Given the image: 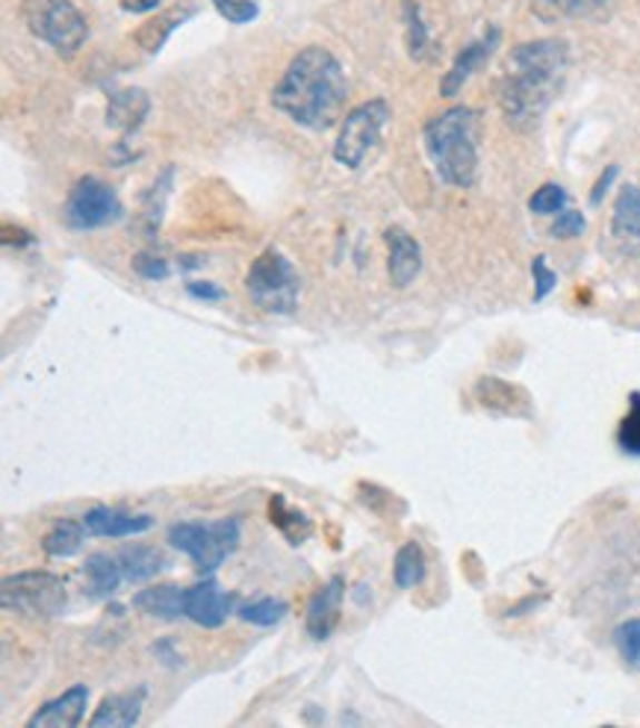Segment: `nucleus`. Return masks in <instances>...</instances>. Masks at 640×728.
Listing matches in <instances>:
<instances>
[{"mask_svg":"<svg viewBox=\"0 0 640 728\" xmlns=\"http://www.w3.org/2000/svg\"><path fill=\"white\" fill-rule=\"evenodd\" d=\"M343 599H346V581L343 575L328 578L325 584L311 596L307 602V634L313 640H328L339 626V613H343Z\"/></svg>","mask_w":640,"mask_h":728,"instance_id":"ddd939ff","label":"nucleus"},{"mask_svg":"<svg viewBox=\"0 0 640 728\" xmlns=\"http://www.w3.org/2000/svg\"><path fill=\"white\" fill-rule=\"evenodd\" d=\"M118 561H121L127 584H145L166 570V558L154 545H127L118 552Z\"/></svg>","mask_w":640,"mask_h":728,"instance_id":"4be33fe9","label":"nucleus"},{"mask_svg":"<svg viewBox=\"0 0 640 728\" xmlns=\"http://www.w3.org/2000/svg\"><path fill=\"white\" fill-rule=\"evenodd\" d=\"M195 16V7H171L166 12H160L151 21H145L136 33V45L142 48L145 53H160L163 45L169 42V36L175 33L177 27L184 24L186 18Z\"/></svg>","mask_w":640,"mask_h":728,"instance_id":"412c9836","label":"nucleus"},{"mask_svg":"<svg viewBox=\"0 0 640 728\" xmlns=\"http://www.w3.org/2000/svg\"><path fill=\"white\" fill-rule=\"evenodd\" d=\"M348 98L346 71L325 48H304L272 89V107L307 130H331L343 118Z\"/></svg>","mask_w":640,"mask_h":728,"instance_id":"f257e3e1","label":"nucleus"},{"mask_svg":"<svg viewBox=\"0 0 640 728\" xmlns=\"http://www.w3.org/2000/svg\"><path fill=\"white\" fill-rule=\"evenodd\" d=\"M134 272L139 277H145V281H166L171 275V266L169 260H163L157 254L142 252L134 257Z\"/></svg>","mask_w":640,"mask_h":728,"instance_id":"f704fd0d","label":"nucleus"},{"mask_svg":"<svg viewBox=\"0 0 640 728\" xmlns=\"http://www.w3.org/2000/svg\"><path fill=\"white\" fill-rule=\"evenodd\" d=\"M121 216H125V207L118 201V195L98 177L77 180L62 207V218L71 230H101V227L121 222Z\"/></svg>","mask_w":640,"mask_h":728,"instance_id":"1a4fd4ad","label":"nucleus"},{"mask_svg":"<svg viewBox=\"0 0 640 728\" xmlns=\"http://www.w3.org/2000/svg\"><path fill=\"white\" fill-rule=\"evenodd\" d=\"M145 696L148 690L145 687H136V690H125V693H112L107 696L98 708H95L92 720H89V728H130L139 722L145 708Z\"/></svg>","mask_w":640,"mask_h":728,"instance_id":"f3484780","label":"nucleus"},{"mask_svg":"<svg viewBox=\"0 0 640 728\" xmlns=\"http://www.w3.org/2000/svg\"><path fill=\"white\" fill-rule=\"evenodd\" d=\"M83 525L89 537H110V540H125V537H136L151 531L154 520L148 513H127L121 508H107L98 504L83 517Z\"/></svg>","mask_w":640,"mask_h":728,"instance_id":"2eb2a0df","label":"nucleus"},{"mask_svg":"<svg viewBox=\"0 0 640 728\" xmlns=\"http://www.w3.org/2000/svg\"><path fill=\"white\" fill-rule=\"evenodd\" d=\"M66 581L53 572L30 570L7 575L0 584V604L7 613H18L27 620H51L66 611Z\"/></svg>","mask_w":640,"mask_h":728,"instance_id":"39448f33","label":"nucleus"},{"mask_svg":"<svg viewBox=\"0 0 640 728\" xmlns=\"http://www.w3.org/2000/svg\"><path fill=\"white\" fill-rule=\"evenodd\" d=\"M86 705H89V687L75 685L66 693L45 702L39 711L27 720V728H77L83 722Z\"/></svg>","mask_w":640,"mask_h":728,"instance_id":"dca6fc26","label":"nucleus"},{"mask_svg":"<svg viewBox=\"0 0 640 728\" xmlns=\"http://www.w3.org/2000/svg\"><path fill=\"white\" fill-rule=\"evenodd\" d=\"M186 293L198 298V302H221V298H225V289L210 284V281H189V284H186Z\"/></svg>","mask_w":640,"mask_h":728,"instance_id":"4c0bfd02","label":"nucleus"},{"mask_svg":"<svg viewBox=\"0 0 640 728\" xmlns=\"http://www.w3.org/2000/svg\"><path fill=\"white\" fill-rule=\"evenodd\" d=\"M570 66V48L564 39H534L516 45L508 53L505 75L499 83V107L508 125L516 130H534L555 101L564 71Z\"/></svg>","mask_w":640,"mask_h":728,"instance_id":"f03ea898","label":"nucleus"},{"mask_svg":"<svg viewBox=\"0 0 640 728\" xmlns=\"http://www.w3.org/2000/svg\"><path fill=\"white\" fill-rule=\"evenodd\" d=\"M154 652L157 655H166V663H169V667H180V655H171V643L169 640H163L160 646H154Z\"/></svg>","mask_w":640,"mask_h":728,"instance_id":"a19ab883","label":"nucleus"},{"mask_svg":"<svg viewBox=\"0 0 640 728\" xmlns=\"http://www.w3.org/2000/svg\"><path fill=\"white\" fill-rule=\"evenodd\" d=\"M86 525L83 520H57L51 525V531L45 534L42 540V549L48 558H59V561H66V558H75L80 549H83V540H86Z\"/></svg>","mask_w":640,"mask_h":728,"instance_id":"5701e85b","label":"nucleus"},{"mask_svg":"<svg viewBox=\"0 0 640 728\" xmlns=\"http://www.w3.org/2000/svg\"><path fill=\"white\" fill-rule=\"evenodd\" d=\"M269 522L275 528H278L280 534L287 537L289 545H302L307 537L313 534V525L311 520L304 517L302 511H295V508H289L287 495L275 493L272 495L269 502Z\"/></svg>","mask_w":640,"mask_h":728,"instance_id":"393cba45","label":"nucleus"},{"mask_svg":"<svg viewBox=\"0 0 640 728\" xmlns=\"http://www.w3.org/2000/svg\"><path fill=\"white\" fill-rule=\"evenodd\" d=\"M567 207V193L564 186L558 184H543L538 193L529 198V209L531 213H538V216H555L561 209Z\"/></svg>","mask_w":640,"mask_h":728,"instance_id":"473e14b6","label":"nucleus"},{"mask_svg":"<svg viewBox=\"0 0 640 728\" xmlns=\"http://www.w3.org/2000/svg\"><path fill=\"white\" fill-rule=\"evenodd\" d=\"M402 21H405V42L407 53H411L416 62H429L431 53H434V42H431V33L425 21H422V9L416 0H405L402 3Z\"/></svg>","mask_w":640,"mask_h":728,"instance_id":"a878e982","label":"nucleus"},{"mask_svg":"<svg viewBox=\"0 0 640 728\" xmlns=\"http://www.w3.org/2000/svg\"><path fill=\"white\" fill-rule=\"evenodd\" d=\"M384 243H387V252H390L387 257L390 281H393L396 289H407L422 272L420 243L407 234L405 227H387V230H384Z\"/></svg>","mask_w":640,"mask_h":728,"instance_id":"4468645a","label":"nucleus"},{"mask_svg":"<svg viewBox=\"0 0 640 728\" xmlns=\"http://www.w3.org/2000/svg\"><path fill=\"white\" fill-rule=\"evenodd\" d=\"M169 543L195 563L201 575H213L243 543L239 517L216 522H177L169 528Z\"/></svg>","mask_w":640,"mask_h":728,"instance_id":"20e7f679","label":"nucleus"},{"mask_svg":"<svg viewBox=\"0 0 640 728\" xmlns=\"http://www.w3.org/2000/svg\"><path fill=\"white\" fill-rule=\"evenodd\" d=\"M163 0H121V9L125 12H134V16H142V12H151V9L160 7Z\"/></svg>","mask_w":640,"mask_h":728,"instance_id":"ea45409f","label":"nucleus"},{"mask_svg":"<svg viewBox=\"0 0 640 728\" xmlns=\"http://www.w3.org/2000/svg\"><path fill=\"white\" fill-rule=\"evenodd\" d=\"M151 112V98L145 89H121V92L110 95V107H107V125L118 134L130 136L145 125V118Z\"/></svg>","mask_w":640,"mask_h":728,"instance_id":"a211bd4d","label":"nucleus"},{"mask_svg":"<svg viewBox=\"0 0 640 728\" xmlns=\"http://www.w3.org/2000/svg\"><path fill=\"white\" fill-rule=\"evenodd\" d=\"M617 445L629 458H640V393L629 395V413L617 425Z\"/></svg>","mask_w":640,"mask_h":728,"instance_id":"7c9ffc66","label":"nucleus"},{"mask_svg":"<svg viewBox=\"0 0 640 728\" xmlns=\"http://www.w3.org/2000/svg\"><path fill=\"white\" fill-rule=\"evenodd\" d=\"M239 620L248 622V626H257V628H272L278 626L284 617L289 613V604L284 602V599H272V596H266V599H257V602H248L239 608Z\"/></svg>","mask_w":640,"mask_h":728,"instance_id":"cd10ccee","label":"nucleus"},{"mask_svg":"<svg viewBox=\"0 0 640 728\" xmlns=\"http://www.w3.org/2000/svg\"><path fill=\"white\" fill-rule=\"evenodd\" d=\"M608 0H531V12L543 24H561L570 18H588Z\"/></svg>","mask_w":640,"mask_h":728,"instance_id":"b1692460","label":"nucleus"},{"mask_svg":"<svg viewBox=\"0 0 640 728\" xmlns=\"http://www.w3.org/2000/svg\"><path fill=\"white\" fill-rule=\"evenodd\" d=\"M475 402L493 416H508V419H531L534 416V404L531 395L525 393L520 384H511L505 377L484 375L475 381Z\"/></svg>","mask_w":640,"mask_h":728,"instance_id":"9d476101","label":"nucleus"},{"mask_svg":"<svg viewBox=\"0 0 640 728\" xmlns=\"http://www.w3.org/2000/svg\"><path fill=\"white\" fill-rule=\"evenodd\" d=\"M393 581H396L398 590H411V587L425 581V552H422V545L416 543V540H407V543L396 552V561H393Z\"/></svg>","mask_w":640,"mask_h":728,"instance_id":"bb28decb","label":"nucleus"},{"mask_svg":"<svg viewBox=\"0 0 640 728\" xmlns=\"http://www.w3.org/2000/svg\"><path fill=\"white\" fill-rule=\"evenodd\" d=\"M83 578H86V590H89L92 599H110V596H116L121 581H125V570H121L118 554L95 552L86 558Z\"/></svg>","mask_w":640,"mask_h":728,"instance_id":"aec40b11","label":"nucleus"},{"mask_svg":"<svg viewBox=\"0 0 640 728\" xmlns=\"http://www.w3.org/2000/svg\"><path fill=\"white\" fill-rule=\"evenodd\" d=\"M632 239H640V225L634 227V234H632Z\"/></svg>","mask_w":640,"mask_h":728,"instance_id":"79ce46f5","label":"nucleus"},{"mask_svg":"<svg viewBox=\"0 0 640 728\" xmlns=\"http://www.w3.org/2000/svg\"><path fill=\"white\" fill-rule=\"evenodd\" d=\"M431 166L443 184L470 189L479 180L481 118L472 107H452L440 112L422 130Z\"/></svg>","mask_w":640,"mask_h":728,"instance_id":"7ed1b4c3","label":"nucleus"},{"mask_svg":"<svg viewBox=\"0 0 640 728\" xmlns=\"http://www.w3.org/2000/svg\"><path fill=\"white\" fill-rule=\"evenodd\" d=\"M617 175H620V168H617V166H608L605 171H602V177H599L597 186H593V193H590V204H593V207H597V204H602V198H605V193H608V186L614 184Z\"/></svg>","mask_w":640,"mask_h":728,"instance_id":"58836bf2","label":"nucleus"},{"mask_svg":"<svg viewBox=\"0 0 640 728\" xmlns=\"http://www.w3.org/2000/svg\"><path fill=\"white\" fill-rule=\"evenodd\" d=\"M531 275H534V302H543L552 289H555L558 284V275L549 268L547 257L540 254V257H534L531 260Z\"/></svg>","mask_w":640,"mask_h":728,"instance_id":"c9c22d12","label":"nucleus"},{"mask_svg":"<svg viewBox=\"0 0 640 728\" xmlns=\"http://www.w3.org/2000/svg\"><path fill=\"white\" fill-rule=\"evenodd\" d=\"M584 227H588V222H584L579 209H561V213H558V222L552 225V234H555L558 239H575V236L584 234Z\"/></svg>","mask_w":640,"mask_h":728,"instance_id":"e433bc0d","label":"nucleus"},{"mask_svg":"<svg viewBox=\"0 0 640 728\" xmlns=\"http://www.w3.org/2000/svg\"><path fill=\"white\" fill-rule=\"evenodd\" d=\"M614 646L629 670L640 672V617L626 620L614 628Z\"/></svg>","mask_w":640,"mask_h":728,"instance_id":"2f4dec72","label":"nucleus"},{"mask_svg":"<svg viewBox=\"0 0 640 728\" xmlns=\"http://www.w3.org/2000/svg\"><path fill=\"white\" fill-rule=\"evenodd\" d=\"M499 42H502V30H499V27H488V33L481 36V39H475V42L466 45L464 51L455 57L452 68L443 75V80H440V95H443V98H455V95H461L466 80H470L481 66H488V59L493 57Z\"/></svg>","mask_w":640,"mask_h":728,"instance_id":"f8f14e48","label":"nucleus"},{"mask_svg":"<svg viewBox=\"0 0 640 728\" xmlns=\"http://www.w3.org/2000/svg\"><path fill=\"white\" fill-rule=\"evenodd\" d=\"M24 16L30 30L62 57H75L89 36L83 12L71 0H27Z\"/></svg>","mask_w":640,"mask_h":728,"instance_id":"0eeeda50","label":"nucleus"},{"mask_svg":"<svg viewBox=\"0 0 640 728\" xmlns=\"http://www.w3.org/2000/svg\"><path fill=\"white\" fill-rule=\"evenodd\" d=\"M213 7L221 18H228L230 24H248L260 16V7L254 0H213Z\"/></svg>","mask_w":640,"mask_h":728,"instance_id":"72a5a7b5","label":"nucleus"},{"mask_svg":"<svg viewBox=\"0 0 640 728\" xmlns=\"http://www.w3.org/2000/svg\"><path fill=\"white\" fill-rule=\"evenodd\" d=\"M171 180H175V166H169L157 177V184L151 186V193L145 198V234L154 236L157 227L163 222V209H166V201H169L171 193Z\"/></svg>","mask_w":640,"mask_h":728,"instance_id":"c85d7f7f","label":"nucleus"},{"mask_svg":"<svg viewBox=\"0 0 640 728\" xmlns=\"http://www.w3.org/2000/svg\"><path fill=\"white\" fill-rule=\"evenodd\" d=\"M245 289L252 295V302L260 307L263 313H275V316H289L298 304V272L293 263L278 252V248H266V252L252 263L248 275H245Z\"/></svg>","mask_w":640,"mask_h":728,"instance_id":"423d86ee","label":"nucleus"},{"mask_svg":"<svg viewBox=\"0 0 640 728\" xmlns=\"http://www.w3.org/2000/svg\"><path fill=\"white\" fill-rule=\"evenodd\" d=\"M390 121V104L384 98L366 101L354 107L339 127L337 142H334V159L346 168H361L381 142V134Z\"/></svg>","mask_w":640,"mask_h":728,"instance_id":"6e6552de","label":"nucleus"},{"mask_svg":"<svg viewBox=\"0 0 640 728\" xmlns=\"http://www.w3.org/2000/svg\"><path fill=\"white\" fill-rule=\"evenodd\" d=\"M234 596L225 593L216 578L186 587V617L201 628H221L234 613Z\"/></svg>","mask_w":640,"mask_h":728,"instance_id":"9b49d317","label":"nucleus"},{"mask_svg":"<svg viewBox=\"0 0 640 728\" xmlns=\"http://www.w3.org/2000/svg\"><path fill=\"white\" fill-rule=\"evenodd\" d=\"M134 608L148 613V617H157V620L175 622L186 617V590H180L177 584L148 587V590H139L134 596Z\"/></svg>","mask_w":640,"mask_h":728,"instance_id":"6ab92c4d","label":"nucleus"},{"mask_svg":"<svg viewBox=\"0 0 640 728\" xmlns=\"http://www.w3.org/2000/svg\"><path fill=\"white\" fill-rule=\"evenodd\" d=\"M640 225V186H623L614 201V234L632 236Z\"/></svg>","mask_w":640,"mask_h":728,"instance_id":"c756f323","label":"nucleus"}]
</instances>
